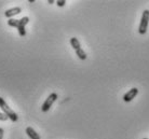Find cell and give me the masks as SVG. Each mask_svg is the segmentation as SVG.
I'll return each mask as SVG.
<instances>
[{
  "label": "cell",
  "instance_id": "obj_1",
  "mask_svg": "<svg viewBox=\"0 0 149 139\" xmlns=\"http://www.w3.org/2000/svg\"><path fill=\"white\" fill-rule=\"evenodd\" d=\"M29 22V17L28 16H24L19 19H10L8 21V25L11 27H15L17 31H19V35L21 37H25L26 36V29H25V26Z\"/></svg>",
  "mask_w": 149,
  "mask_h": 139
},
{
  "label": "cell",
  "instance_id": "obj_2",
  "mask_svg": "<svg viewBox=\"0 0 149 139\" xmlns=\"http://www.w3.org/2000/svg\"><path fill=\"white\" fill-rule=\"evenodd\" d=\"M0 109L3 111V113L8 117V119H10L13 123L17 122V120H19V115L16 114V112H14V111L9 107L7 102H6L2 97H0Z\"/></svg>",
  "mask_w": 149,
  "mask_h": 139
},
{
  "label": "cell",
  "instance_id": "obj_3",
  "mask_svg": "<svg viewBox=\"0 0 149 139\" xmlns=\"http://www.w3.org/2000/svg\"><path fill=\"white\" fill-rule=\"evenodd\" d=\"M149 24V10H145L143 12L141 23H139V27H138V33L141 35H145L147 33V28H148Z\"/></svg>",
  "mask_w": 149,
  "mask_h": 139
},
{
  "label": "cell",
  "instance_id": "obj_4",
  "mask_svg": "<svg viewBox=\"0 0 149 139\" xmlns=\"http://www.w3.org/2000/svg\"><path fill=\"white\" fill-rule=\"evenodd\" d=\"M56 99H57V94L56 93H51V94L49 95L48 98L45 99V102L42 104V107H41L42 112H48L50 108L52 107L53 104L56 102Z\"/></svg>",
  "mask_w": 149,
  "mask_h": 139
},
{
  "label": "cell",
  "instance_id": "obj_5",
  "mask_svg": "<svg viewBox=\"0 0 149 139\" xmlns=\"http://www.w3.org/2000/svg\"><path fill=\"white\" fill-rule=\"evenodd\" d=\"M137 94H138V89H136V87L131 89L129 92H127L125 94L123 95V102H132V100L136 97V95Z\"/></svg>",
  "mask_w": 149,
  "mask_h": 139
},
{
  "label": "cell",
  "instance_id": "obj_6",
  "mask_svg": "<svg viewBox=\"0 0 149 139\" xmlns=\"http://www.w3.org/2000/svg\"><path fill=\"white\" fill-rule=\"evenodd\" d=\"M22 12V8L19 7H15V8H11V9H9V10H7V11L4 12V15L7 16V17H13V16H15V15L19 14Z\"/></svg>",
  "mask_w": 149,
  "mask_h": 139
},
{
  "label": "cell",
  "instance_id": "obj_7",
  "mask_svg": "<svg viewBox=\"0 0 149 139\" xmlns=\"http://www.w3.org/2000/svg\"><path fill=\"white\" fill-rule=\"evenodd\" d=\"M25 132H26L27 136H28L30 139H40V135H39V134H38V133L36 132L31 126H28V127L26 128V131H25Z\"/></svg>",
  "mask_w": 149,
  "mask_h": 139
},
{
  "label": "cell",
  "instance_id": "obj_8",
  "mask_svg": "<svg viewBox=\"0 0 149 139\" xmlns=\"http://www.w3.org/2000/svg\"><path fill=\"white\" fill-rule=\"evenodd\" d=\"M70 44H71V46H72V49H74V51H77L78 49H80V48H81L80 42H79V40L76 37L71 38V39H70Z\"/></svg>",
  "mask_w": 149,
  "mask_h": 139
},
{
  "label": "cell",
  "instance_id": "obj_9",
  "mask_svg": "<svg viewBox=\"0 0 149 139\" xmlns=\"http://www.w3.org/2000/svg\"><path fill=\"white\" fill-rule=\"evenodd\" d=\"M76 54H77V56H78L79 59H81V60L86 59V53L84 52V50L82 49V48L77 50V51H76Z\"/></svg>",
  "mask_w": 149,
  "mask_h": 139
},
{
  "label": "cell",
  "instance_id": "obj_10",
  "mask_svg": "<svg viewBox=\"0 0 149 139\" xmlns=\"http://www.w3.org/2000/svg\"><path fill=\"white\" fill-rule=\"evenodd\" d=\"M56 4H57L58 7H64V6L66 4V0H57V1H56Z\"/></svg>",
  "mask_w": 149,
  "mask_h": 139
},
{
  "label": "cell",
  "instance_id": "obj_11",
  "mask_svg": "<svg viewBox=\"0 0 149 139\" xmlns=\"http://www.w3.org/2000/svg\"><path fill=\"white\" fill-rule=\"evenodd\" d=\"M7 120H8L7 115L3 112H0V121H7Z\"/></svg>",
  "mask_w": 149,
  "mask_h": 139
},
{
  "label": "cell",
  "instance_id": "obj_12",
  "mask_svg": "<svg viewBox=\"0 0 149 139\" xmlns=\"http://www.w3.org/2000/svg\"><path fill=\"white\" fill-rule=\"evenodd\" d=\"M3 134H4L3 128L0 127V139H3Z\"/></svg>",
  "mask_w": 149,
  "mask_h": 139
},
{
  "label": "cell",
  "instance_id": "obj_13",
  "mask_svg": "<svg viewBox=\"0 0 149 139\" xmlns=\"http://www.w3.org/2000/svg\"><path fill=\"white\" fill-rule=\"evenodd\" d=\"M48 2H49V3H50V4H52V3H54V1H53V0H49Z\"/></svg>",
  "mask_w": 149,
  "mask_h": 139
},
{
  "label": "cell",
  "instance_id": "obj_14",
  "mask_svg": "<svg viewBox=\"0 0 149 139\" xmlns=\"http://www.w3.org/2000/svg\"><path fill=\"white\" fill-rule=\"evenodd\" d=\"M143 139H148V138H143Z\"/></svg>",
  "mask_w": 149,
  "mask_h": 139
}]
</instances>
